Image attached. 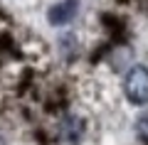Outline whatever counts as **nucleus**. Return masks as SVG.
<instances>
[{
    "mask_svg": "<svg viewBox=\"0 0 148 145\" xmlns=\"http://www.w3.org/2000/svg\"><path fill=\"white\" fill-rule=\"evenodd\" d=\"M123 91L131 103L136 106L148 103V69L143 64H133L128 69L126 79H123Z\"/></svg>",
    "mask_w": 148,
    "mask_h": 145,
    "instance_id": "f257e3e1",
    "label": "nucleus"
},
{
    "mask_svg": "<svg viewBox=\"0 0 148 145\" xmlns=\"http://www.w3.org/2000/svg\"><path fill=\"white\" fill-rule=\"evenodd\" d=\"M84 133H86V123L82 116H77V113L62 116V120H59V138L67 145H79Z\"/></svg>",
    "mask_w": 148,
    "mask_h": 145,
    "instance_id": "f03ea898",
    "label": "nucleus"
},
{
    "mask_svg": "<svg viewBox=\"0 0 148 145\" xmlns=\"http://www.w3.org/2000/svg\"><path fill=\"white\" fill-rule=\"evenodd\" d=\"M77 12H79V0H59L47 10V22L54 27L69 25L77 17Z\"/></svg>",
    "mask_w": 148,
    "mask_h": 145,
    "instance_id": "7ed1b4c3",
    "label": "nucleus"
},
{
    "mask_svg": "<svg viewBox=\"0 0 148 145\" xmlns=\"http://www.w3.org/2000/svg\"><path fill=\"white\" fill-rule=\"evenodd\" d=\"M77 49H79V44H77V35L67 32V35L59 37V52H62L64 59H72L74 54H77Z\"/></svg>",
    "mask_w": 148,
    "mask_h": 145,
    "instance_id": "20e7f679",
    "label": "nucleus"
},
{
    "mask_svg": "<svg viewBox=\"0 0 148 145\" xmlns=\"http://www.w3.org/2000/svg\"><path fill=\"white\" fill-rule=\"evenodd\" d=\"M136 135L143 143H148V113H141L136 118Z\"/></svg>",
    "mask_w": 148,
    "mask_h": 145,
    "instance_id": "39448f33",
    "label": "nucleus"
}]
</instances>
